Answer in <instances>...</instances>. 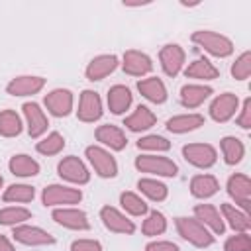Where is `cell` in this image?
<instances>
[{
	"label": "cell",
	"instance_id": "6da1fadb",
	"mask_svg": "<svg viewBox=\"0 0 251 251\" xmlns=\"http://www.w3.org/2000/svg\"><path fill=\"white\" fill-rule=\"evenodd\" d=\"M192 43H196L198 47H202L206 53L214 55V57H229L233 53V43L229 37L222 35V33H216L212 29H198L190 35Z\"/></svg>",
	"mask_w": 251,
	"mask_h": 251
},
{
	"label": "cell",
	"instance_id": "7a4b0ae2",
	"mask_svg": "<svg viewBox=\"0 0 251 251\" xmlns=\"http://www.w3.org/2000/svg\"><path fill=\"white\" fill-rule=\"evenodd\" d=\"M175 224H176L178 235H180L184 241L192 243L194 247H210V245L214 243L212 231H210L206 226H202L196 218L180 216V218L175 220Z\"/></svg>",
	"mask_w": 251,
	"mask_h": 251
},
{
	"label": "cell",
	"instance_id": "3957f363",
	"mask_svg": "<svg viewBox=\"0 0 251 251\" xmlns=\"http://www.w3.org/2000/svg\"><path fill=\"white\" fill-rule=\"evenodd\" d=\"M135 169L139 173H149V175L167 176V178L176 176V173H178V167L173 159L163 157V155H153V153L135 157Z\"/></svg>",
	"mask_w": 251,
	"mask_h": 251
},
{
	"label": "cell",
	"instance_id": "277c9868",
	"mask_svg": "<svg viewBox=\"0 0 251 251\" xmlns=\"http://www.w3.org/2000/svg\"><path fill=\"white\" fill-rule=\"evenodd\" d=\"M88 163L92 165L94 173L102 178H114L118 175V163L116 159L110 155V151H106L100 145H88L84 151Z\"/></svg>",
	"mask_w": 251,
	"mask_h": 251
},
{
	"label": "cell",
	"instance_id": "5b68a950",
	"mask_svg": "<svg viewBox=\"0 0 251 251\" xmlns=\"http://www.w3.org/2000/svg\"><path fill=\"white\" fill-rule=\"evenodd\" d=\"M82 200V192L78 188H71L65 184H49L41 192V202L43 206H71L78 204Z\"/></svg>",
	"mask_w": 251,
	"mask_h": 251
},
{
	"label": "cell",
	"instance_id": "8992f818",
	"mask_svg": "<svg viewBox=\"0 0 251 251\" xmlns=\"http://www.w3.org/2000/svg\"><path fill=\"white\" fill-rule=\"evenodd\" d=\"M182 157L198 169H210L218 161V153L210 143H188L182 147Z\"/></svg>",
	"mask_w": 251,
	"mask_h": 251
},
{
	"label": "cell",
	"instance_id": "52a82bcc",
	"mask_svg": "<svg viewBox=\"0 0 251 251\" xmlns=\"http://www.w3.org/2000/svg\"><path fill=\"white\" fill-rule=\"evenodd\" d=\"M57 173L63 180L73 182V184H86L90 180V173H88L86 165L75 155L63 157L57 165Z\"/></svg>",
	"mask_w": 251,
	"mask_h": 251
},
{
	"label": "cell",
	"instance_id": "ba28073f",
	"mask_svg": "<svg viewBox=\"0 0 251 251\" xmlns=\"http://www.w3.org/2000/svg\"><path fill=\"white\" fill-rule=\"evenodd\" d=\"M12 237L22 243V245H31V247H37V245H53L55 243V237L37 227V226H29V224H20V226H14V231H12Z\"/></svg>",
	"mask_w": 251,
	"mask_h": 251
},
{
	"label": "cell",
	"instance_id": "9c48e42d",
	"mask_svg": "<svg viewBox=\"0 0 251 251\" xmlns=\"http://www.w3.org/2000/svg\"><path fill=\"white\" fill-rule=\"evenodd\" d=\"M184 59H186V53L178 43H167L159 51V61L167 76H176L184 67Z\"/></svg>",
	"mask_w": 251,
	"mask_h": 251
},
{
	"label": "cell",
	"instance_id": "30bf717a",
	"mask_svg": "<svg viewBox=\"0 0 251 251\" xmlns=\"http://www.w3.org/2000/svg\"><path fill=\"white\" fill-rule=\"evenodd\" d=\"M122 69L129 76H145L153 71V61L147 53L137 49H127L122 57Z\"/></svg>",
	"mask_w": 251,
	"mask_h": 251
},
{
	"label": "cell",
	"instance_id": "8fae6325",
	"mask_svg": "<svg viewBox=\"0 0 251 251\" xmlns=\"http://www.w3.org/2000/svg\"><path fill=\"white\" fill-rule=\"evenodd\" d=\"M102 100H100V94L94 92V90H82L80 92V98H78V110H76V118L80 122H86V124H92L96 120L102 118Z\"/></svg>",
	"mask_w": 251,
	"mask_h": 251
},
{
	"label": "cell",
	"instance_id": "7c38bea8",
	"mask_svg": "<svg viewBox=\"0 0 251 251\" xmlns=\"http://www.w3.org/2000/svg\"><path fill=\"white\" fill-rule=\"evenodd\" d=\"M237 108H239L237 94L224 92V94H220V96H216L212 100V104H210V118L214 122H218V124H224V122H227V120H231L235 116Z\"/></svg>",
	"mask_w": 251,
	"mask_h": 251
},
{
	"label": "cell",
	"instance_id": "4fadbf2b",
	"mask_svg": "<svg viewBox=\"0 0 251 251\" xmlns=\"http://www.w3.org/2000/svg\"><path fill=\"white\" fill-rule=\"evenodd\" d=\"M226 188H227V194L235 200V204L243 212H247L251 206V180H249V176L243 173H235L227 178Z\"/></svg>",
	"mask_w": 251,
	"mask_h": 251
},
{
	"label": "cell",
	"instance_id": "5bb4252c",
	"mask_svg": "<svg viewBox=\"0 0 251 251\" xmlns=\"http://www.w3.org/2000/svg\"><path fill=\"white\" fill-rule=\"evenodd\" d=\"M51 218L67 227V229H76V231H86L90 229V222H88V216L84 210H78V208H55Z\"/></svg>",
	"mask_w": 251,
	"mask_h": 251
},
{
	"label": "cell",
	"instance_id": "9a60e30c",
	"mask_svg": "<svg viewBox=\"0 0 251 251\" xmlns=\"http://www.w3.org/2000/svg\"><path fill=\"white\" fill-rule=\"evenodd\" d=\"M100 220H102V224H104V227L108 231L126 233V235H131L135 231V224L114 206H104L100 210Z\"/></svg>",
	"mask_w": 251,
	"mask_h": 251
},
{
	"label": "cell",
	"instance_id": "2e32d148",
	"mask_svg": "<svg viewBox=\"0 0 251 251\" xmlns=\"http://www.w3.org/2000/svg\"><path fill=\"white\" fill-rule=\"evenodd\" d=\"M45 108L55 118H65L73 112V92L67 88H55L45 94Z\"/></svg>",
	"mask_w": 251,
	"mask_h": 251
},
{
	"label": "cell",
	"instance_id": "e0dca14e",
	"mask_svg": "<svg viewBox=\"0 0 251 251\" xmlns=\"http://www.w3.org/2000/svg\"><path fill=\"white\" fill-rule=\"evenodd\" d=\"M22 110H24V116H25L29 137H33V139L41 137L47 131V126H49V120H47L45 112L41 110V106L35 104V102H25L22 106Z\"/></svg>",
	"mask_w": 251,
	"mask_h": 251
},
{
	"label": "cell",
	"instance_id": "ac0fdd59",
	"mask_svg": "<svg viewBox=\"0 0 251 251\" xmlns=\"http://www.w3.org/2000/svg\"><path fill=\"white\" fill-rule=\"evenodd\" d=\"M43 86H45V78L43 76L22 75V76H16V78H12L8 82L6 92L10 96H31V94H37Z\"/></svg>",
	"mask_w": 251,
	"mask_h": 251
},
{
	"label": "cell",
	"instance_id": "d6986e66",
	"mask_svg": "<svg viewBox=\"0 0 251 251\" xmlns=\"http://www.w3.org/2000/svg\"><path fill=\"white\" fill-rule=\"evenodd\" d=\"M118 65H120V61H118L116 55H98V57H94V59L88 63L84 75H86V78L92 80V82H94V80H102V78H106L108 75H112V73L118 69Z\"/></svg>",
	"mask_w": 251,
	"mask_h": 251
},
{
	"label": "cell",
	"instance_id": "ffe728a7",
	"mask_svg": "<svg viewBox=\"0 0 251 251\" xmlns=\"http://www.w3.org/2000/svg\"><path fill=\"white\" fill-rule=\"evenodd\" d=\"M194 218L202 226H206L210 231H214L218 235H222L226 231V224H224V220L220 216V210L216 206H212V204H196L194 206Z\"/></svg>",
	"mask_w": 251,
	"mask_h": 251
},
{
	"label": "cell",
	"instance_id": "44dd1931",
	"mask_svg": "<svg viewBox=\"0 0 251 251\" xmlns=\"http://www.w3.org/2000/svg\"><path fill=\"white\" fill-rule=\"evenodd\" d=\"M94 135H96V141H100L102 145L110 147L112 151H122V149H126V145H127L126 133H124L118 126H112V124L98 126L96 131H94Z\"/></svg>",
	"mask_w": 251,
	"mask_h": 251
},
{
	"label": "cell",
	"instance_id": "7402d4cb",
	"mask_svg": "<svg viewBox=\"0 0 251 251\" xmlns=\"http://www.w3.org/2000/svg\"><path fill=\"white\" fill-rule=\"evenodd\" d=\"M137 90L141 92L143 98H147L149 102L153 104H163L167 100V86L165 82L159 78V76H147V78H141L137 82Z\"/></svg>",
	"mask_w": 251,
	"mask_h": 251
},
{
	"label": "cell",
	"instance_id": "603a6c76",
	"mask_svg": "<svg viewBox=\"0 0 251 251\" xmlns=\"http://www.w3.org/2000/svg\"><path fill=\"white\" fill-rule=\"evenodd\" d=\"M220 210H222V220H226V222L229 224V227H231L235 233H247V231H249L251 220H249L247 212H243V210H239L237 206L227 204V202L222 204Z\"/></svg>",
	"mask_w": 251,
	"mask_h": 251
},
{
	"label": "cell",
	"instance_id": "cb8c5ba5",
	"mask_svg": "<svg viewBox=\"0 0 251 251\" xmlns=\"http://www.w3.org/2000/svg\"><path fill=\"white\" fill-rule=\"evenodd\" d=\"M157 122V116L147 108V106H137L133 110V114H129L126 120H124V126L129 129V131H145L149 127H153Z\"/></svg>",
	"mask_w": 251,
	"mask_h": 251
},
{
	"label": "cell",
	"instance_id": "d4e9b609",
	"mask_svg": "<svg viewBox=\"0 0 251 251\" xmlns=\"http://www.w3.org/2000/svg\"><path fill=\"white\" fill-rule=\"evenodd\" d=\"M214 90L210 86H204V84H184L180 88V104L188 110L192 108H198L200 104H204V100L212 94Z\"/></svg>",
	"mask_w": 251,
	"mask_h": 251
},
{
	"label": "cell",
	"instance_id": "484cf974",
	"mask_svg": "<svg viewBox=\"0 0 251 251\" xmlns=\"http://www.w3.org/2000/svg\"><path fill=\"white\" fill-rule=\"evenodd\" d=\"M200 126H204L202 114H180V116H173L171 120H167V129L171 133H188V131L198 129Z\"/></svg>",
	"mask_w": 251,
	"mask_h": 251
},
{
	"label": "cell",
	"instance_id": "4316f807",
	"mask_svg": "<svg viewBox=\"0 0 251 251\" xmlns=\"http://www.w3.org/2000/svg\"><path fill=\"white\" fill-rule=\"evenodd\" d=\"M8 169H10L12 175L22 176V178H27V176L39 175V169H41V167H39V163H37L33 157H29V155H25V153H18V155H14V157L10 159Z\"/></svg>",
	"mask_w": 251,
	"mask_h": 251
},
{
	"label": "cell",
	"instance_id": "83f0119b",
	"mask_svg": "<svg viewBox=\"0 0 251 251\" xmlns=\"http://www.w3.org/2000/svg\"><path fill=\"white\" fill-rule=\"evenodd\" d=\"M186 78H198V80H214L220 76V71L214 67V63H210L206 57H198L192 63H188V67L184 69Z\"/></svg>",
	"mask_w": 251,
	"mask_h": 251
},
{
	"label": "cell",
	"instance_id": "f1b7e54d",
	"mask_svg": "<svg viewBox=\"0 0 251 251\" xmlns=\"http://www.w3.org/2000/svg\"><path fill=\"white\" fill-rule=\"evenodd\" d=\"M131 106V90L124 84H114L108 90V108L112 114L120 116Z\"/></svg>",
	"mask_w": 251,
	"mask_h": 251
},
{
	"label": "cell",
	"instance_id": "f546056e",
	"mask_svg": "<svg viewBox=\"0 0 251 251\" xmlns=\"http://www.w3.org/2000/svg\"><path fill=\"white\" fill-rule=\"evenodd\" d=\"M220 190V182L214 175H196L190 180V192L196 198H210Z\"/></svg>",
	"mask_w": 251,
	"mask_h": 251
},
{
	"label": "cell",
	"instance_id": "4dcf8cb0",
	"mask_svg": "<svg viewBox=\"0 0 251 251\" xmlns=\"http://www.w3.org/2000/svg\"><path fill=\"white\" fill-rule=\"evenodd\" d=\"M220 147H222V155H224V161L227 165H237L241 163L243 155H245V145L241 139L233 137V135H226L222 137L220 141Z\"/></svg>",
	"mask_w": 251,
	"mask_h": 251
},
{
	"label": "cell",
	"instance_id": "1f68e13d",
	"mask_svg": "<svg viewBox=\"0 0 251 251\" xmlns=\"http://www.w3.org/2000/svg\"><path fill=\"white\" fill-rule=\"evenodd\" d=\"M137 188H139L149 200H153V202H163V200L167 198V194H169L167 184H163V182L157 180V178H139V180H137Z\"/></svg>",
	"mask_w": 251,
	"mask_h": 251
},
{
	"label": "cell",
	"instance_id": "d6a6232c",
	"mask_svg": "<svg viewBox=\"0 0 251 251\" xmlns=\"http://www.w3.org/2000/svg\"><path fill=\"white\" fill-rule=\"evenodd\" d=\"M22 118L16 110H2L0 112V135L2 137H16L22 133Z\"/></svg>",
	"mask_w": 251,
	"mask_h": 251
},
{
	"label": "cell",
	"instance_id": "836d02e7",
	"mask_svg": "<svg viewBox=\"0 0 251 251\" xmlns=\"http://www.w3.org/2000/svg\"><path fill=\"white\" fill-rule=\"evenodd\" d=\"M33 198H35V188L29 184H10L2 194L4 202H16V204H25L31 202Z\"/></svg>",
	"mask_w": 251,
	"mask_h": 251
},
{
	"label": "cell",
	"instance_id": "e575fe53",
	"mask_svg": "<svg viewBox=\"0 0 251 251\" xmlns=\"http://www.w3.org/2000/svg\"><path fill=\"white\" fill-rule=\"evenodd\" d=\"M63 147H65V137H63L59 131L47 133V135H45L41 141H37V145H35L37 153H41V155H45V157H51V155L61 153Z\"/></svg>",
	"mask_w": 251,
	"mask_h": 251
},
{
	"label": "cell",
	"instance_id": "d590c367",
	"mask_svg": "<svg viewBox=\"0 0 251 251\" xmlns=\"http://www.w3.org/2000/svg\"><path fill=\"white\" fill-rule=\"evenodd\" d=\"M31 218V212L24 206H8L0 210V224L2 226H20Z\"/></svg>",
	"mask_w": 251,
	"mask_h": 251
},
{
	"label": "cell",
	"instance_id": "8d00e7d4",
	"mask_svg": "<svg viewBox=\"0 0 251 251\" xmlns=\"http://www.w3.org/2000/svg\"><path fill=\"white\" fill-rule=\"evenodd\" d=\"M165 229H167V218L157 210L149 212V216L143 220V226H141V231L147 237L161 235V233H165Z\"/></svg>",
	"mask_w": 251,
	"mask_h": 251
},
{
	"label": "cell",
	"instance_id": "74e56055",
	"mask_svg": "<svg viewBox=\"0 0 251 251\" xmlns=\"http://www.w3.org/2000/svg\"><path fill=\"white\" fill-rule=\"evenodd\" d=\"M120 204L131 216H145L147 210H149L145 200H141V196H137L135 192H122L120 194Z\"/></svg>",
	"mask_w": 251,
	"mask_h": 251
},
{
	"label": "cell",
	"instance_id": "f35d334b",
	"mask_svg": "<svg viewBox=\"0 0 251 251\" xmlns=\"http://www.w3.org/2000/svg\"><path fill=\"white\" fill-rule=\"evenodd\" d=\"M137 149L143 151H153V153H161V151H169L171 149V141L163 135H145L137 141Z\"/></svg>",
	"mask_w": 251,
	"mask_h": 251
},
{
	"label": "cell",
	"instance_id": "ab89813d",
	"mask_svg": "<svg viewBox=\"0 0 251 251\" xmlns=\"http://www.w3.org/2000/svg\"><path fill=\"white\" fill-rule=\"evenodd\" d=\"M251 75V51H243L231 65V76L235 80H245Z\"/></svg>",
	"mask_w": 251,
	"mask_h": 251
},
{
	"label": "cell",
	"instance_id": "60d3db41",
	"mask_svg": "<svg viewBox=\"0 0 251 251\" xmlns=\"http://www.w3.org/2000/svg\"><path fill=\"white\" fill-rule=\"evenodd\" d=\"M224 251H251V237L249 233H235L226 239Z\"/></svg>",
	"mask_w": 251,
	"mask_h": 251
},
{
	"label": "cell",
	"instance_id": "b9f144b4",
	"mask_svg": "<svg viewBox=\"0 0 251 251\" xmlns=\"http://www.w3.org/2000/svg\"><path fill=\"white\" fill-rule=\"evenodd\" d=\"M71 251H102V245L96 239H75L71 243Z\"/></svg>",
	"mask_w": 251,
	"mask_h": 251
},
{
	"label": "cell",
	"instance_id": "7bdbcfd3",
	"mask_svg": "<svg viewBox=\"0 0 251 251\" xmlns=\"http://www.w3.org/2000/svg\"><path fill=\"white\" fill-rule=\"evenodd\" d=\"M237 126L243 127V129H249L251 127V98H245L243 100V106H241V112L237 116Z\"/></svg>",
	"mask_w": 251,
	"mask_h": 251
},
{
	"label": "cell",
	"instance_id": "ee69618b",
	"mask_svg": "<svg viewBox=\"0 0 251 251\" xmlns=\"http://www.w3.org/2000/svg\"><path fill=\"white\" fill-rule=\"evenodd\" d=\"M145 251H180L173 241H151L145 245Z\"/></svg>",
	"mask_w": 251,
	"mask_h": 251
},
{
	"label": "cell",
	"instance_id": "f6af8a7d",
	"mask_svg": "<svg viewBox=\"0 0 251 251\" xmlns=\"http://www.w3.org/2000/svg\"><path fill=\"white\" fill-rule=\"evenodd\" d=\"M0 251H16V247L12 245V241L0 233Z\"/></svg>",
	"mask_w": 251,
	"mask_h": 251
},
{
	"label": "cell",
	"instance_id": "bcb514c9",
	"mask_svg": "<svg viewBox=\"0 0 251 251\" xmlns=\"http://www.w3.org/2000/svg\"><path fill=\"white\" fill-rule=\"evenodd\" d=\"M2 184H4V178H2V175H0V188H2Z\"/></svg>",
	"mask_w": 251,
	"mask_h": 251
}]
</instances>
